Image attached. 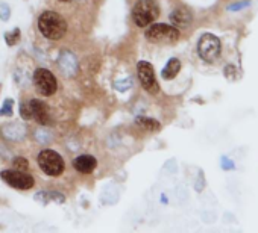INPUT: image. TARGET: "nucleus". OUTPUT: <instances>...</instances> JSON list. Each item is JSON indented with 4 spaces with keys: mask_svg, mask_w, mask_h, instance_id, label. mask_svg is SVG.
<instances>
[{
    "mask_svg": "<svg viewBox=\"0 0 258 233\" xmlns=\"http://www.w3.org/2000/svg\"><path fill=\"white\" fill-rule=\"evenodd\" d=\"M38 31L50 41H59L67 34V22L55 11H46L38 19Z\"/></svg>",
    "mask_w": 258,
    "mask_h": 233,
    "instance_id": "obj_1",
    "label": "nucleus"
},
{
    "mask_svg": "<svg viewBox=\"0 0 258 233\" xmlns=\"http://www.w3.org/2000/svg\"><path fill=\"white\" fill-rule=\"evenodd\" d=\"M145 37L149 43L154 44H173L179 40L181 34L175 26L166 23H155L149 25V28L145 32Z\"/></svg>",
    "mask_w": 258,
    "mask_h": 233,
    "instance_id": "obj_2",
    "label": "nucleus"
},
{
    "mask_svg": "<svg viewBox=\"0 0 258 233\" xmlns=\"http://www.w3.org/2000/svg\"><path fill=\"white\" fill-rule=\"evenodd\" d=\"M160 16V7L154 0H140L133 10V19L139 28H148Z\"/></svg>",
    "mask_w": 258,
    "mask_h": 233,
    "instance_id": "obj_3",
    "label": "nucleus"
},
{
    "mask_svg": "<svg viewBox=\"0 0 258 233\" xmlns=\"http://www.w3.org/2000/svg\"><path fill=\"white\" fill-rule=\"evenodd\" d=\"M38 167L41 168V171L47 176L52 177H58L64 173L66 170V162L62 159V156L59 153H56L55 150H43L38 158H37Z\"/></svg>",
    "mask_w": 258,
    "mask_h": 233,
    "instance_id": "obj_4",
    "label": "nucleus"
},
{
    "mask_svg": "<svg viewBox=\"0 0 258 233\" xmlns=\"http://www.w3.org/2000/svg\"><path fill=\"white\" fill-rule=\"evenodd\" d=\"M32 80H34V86L38 91V94H41L44 97L53 95L58 89V80H56L55 74L47 68H37Z\"/></svg>",
    "mask_w": 258,
    "mask_h": 233,
    "instance_id": "obj_5",
    "label": "nucleus"
},
{
    "mask_svg": "<svg viewBox=\"0 0 258 233\" xmlns=\"http://www.w3.org/2000/svg\"><path fill=\"white\" fill-rule=\"evenodd\" d=\"M222 43L220 40L213 34H204L198 43V53L202 61L205 62H214L220 56Z\"/></svg>",
    "mask_w": 258,
    "mask_h": 233,
    "instance_id": "obj_6",
    "label": "nucleus"
},
{
    "mask_svg": "<svg viewBox=\"0 0 258 233\" xmlns=\"http://www.w3.org/2000/svg\"><path fill=\"white\" fill-rule=\"evenodd\" d=\"M0 179H2L8 186L14 188V189H20V191H28L35 185V179L20 170H4L0 171Z\"/></svg>",
    "mask_w": 258,
    "mask_h": 233,
    "instance_id": "obj_7",
    "label": "nucleus"
},
{
    "mask_svg": "<svg viewBox=\"0 0 258 233\" xmlns=\"http://www.w3.org/2000/svg\"><path fill=\"white\" fill-rule=\"evenodd\" d=\"M137 73L142 86L149 92V94H157L160 91V85L155 77V70L151 62L148 61H140L137 64Z\"/></svg>",
    "mask_w": 258,
    "mask_h": 233,
    "instance_id": "obj_8",
    "label": "nucleus"
},
{
    "mask_svg": "<svg viewBox=\"0 0 258 233\" xmlns=\"http://www.w3.org/2000/svg\"><path fill=\"white\" fill-rule=\"evenodd\" d=\"M56 62H58V67H59V70L62 71V74L66 77H75L78 74L79 62H78V58L75 56L73 52H70V50H61Z\"/></svg>",
    "mask_w": 258,
    "mask_h": 233,
    "instance_id": "obj_9",
    "label": "nucleus"
},
{
    "mask_svg": "<svg viewBox=\"0 0 258 233\" xmlns=\"http://www.w3.org/2000/svg\"><path fill=\"white\" fill-rule=\"evenodd\" d=\"M29 104H31L32 119H34L38 125L46 126V128L53 125V120H52V117H50V113H49V106H47L44 101H41V100H38V98H32V100L29 101Z\"/></svg>",
    "mask_w": 258,
    "mask_h": 233,
    "instance_id": "obj_10",
    "label": "nucleus"
},
{
    "mask_svg": "<svg viewBox=\"0 0 258 233\" xmlns=\"http://www.w3.org/2000/svg\"><path fill=\"white\" fill-rule=\"evenodd\" d=\"M73 167L81 174H91L97 167V159L91 155H81L73 161Z\"/></svg>",
    "mask_w": 258,
    "mask_h": 233,
    "instance_id": "obj_11",
    "label": "nucleus"
},
{
    "mask_svg": "<svg viewBox=\"0 0 258 233\" xmlns=\"http://www.w3.org/2000/svg\"><path fill=\"white\" fill-rule=\"evenodd\" d=\"M2 134L10 141H20L26 135V126L23 123H8L2 128Z\"/></svg>",
    "mask_w": 258,
    "mask_h": 233,
    "instance_id": "obj_12",
    "label": "nucleus"
},
{
    "mask_svg": "<svg viewBox=\"0 0 258 233\" xmlns=\"http://www.w3.org/2000/svg\"><path fill=\"white\" fill-rule=\"evenodd\" d=\"M170 22L175 28H187L193 22V16L185 8H178L170 14Z\"/></svg>",
    "mask_w": 258,
    "mask_h": 233,
    "instance_id": "obj_13",
    "label": "nucleus"
},
{
    "mask_svg": "<svg viewBox=\"0 0 258 233\" xmlns=\"http://www.w3.org/2000/svg\"><path fill=\"white\" fill-rule=\"evenodd\" d=\"M179 70H181V61L178 58H170L167 61L166 67L161 71V77L164 80H172V79H175L178 76Z\"/></svg>",
    "mask_w": 258,
    "mask_h": 233,
    "instance_id": "obj_14",
    "label": "nucleus"
},
{
    "mask_svg": "<svg viewBox=\"0 0 258 233\" xmlns=\"http://www.w3.org/2000/svg\"><path fill=\"white\" fill-rule=\"evenodd\" d=\"M136 123H137V126H140L142 129H145L148 132H158L161 129L160 122H157L155 119H149V117H137Z\"/></svg>",
    "mask_w": 258,
    "mask_h": 233,
    "instance_id": "obj_15",
    "label": "nucleus"
},
{
    "mask_svg": "<svg viewBox=\"0 0 258 233\" xmlns=\"http://www.w3.org/2000/svg\"><path fill=\"white\" fill-rule=\"evenodd\" d=\"M20 38H22V32H20L19 28H16L14 31L5 34V41H7V44H8L10 47L17 46V44L20 43Z\"/></svg>",
    "mask_w": 258,
    "mask_h": 233,
    "instance_id": "obj_16",
    "label": "nucleus"
},
{
    "mask_svg": "<svg viewBox=\"0 0 258 233\" xmlns=\"http://www.w3.org/2000/svg\"><path fill=\"white\" fill-rule=\"evenodd\" d=\"M14 113V100L13 98H7L0 107V117H13Z\"/></svg>",
    "mask_w": 258,
    "mask_h": 233,
    "instance_id": "obj_17",
    "label": "nucleus"
},
{
    "mask_svg": "<svg viewBox=\"0 0 258 233\" xmlns=\"http://www.w3.org/2000/svg\"><path fill=\"white\" fill-rule=\"evenodd\" d=\"M13 167H14L16 170H20V171H28V168H29V162H28V159H26V158H23V156H17V158H14V161H13Z\"/></svg>",
    "mask_w": 258,
    "mask_h": 233,
    "instance_id": "obj_18",
    "label": "nucleus"
},
{
    "mask_svg": "<svg viewBox=\"0 0 258 233\" xmlns=\"http://www.w3.org/2000/svg\"><path fill=\"white\" fill-rule=\"evenodd\" d=\"M20 117L25 120V122H28V120H31L32 119V112H31V104H29V101H22L20 103Z\"/></svg>",
    "mask_w": 258,
    "mask_h": 233,
    "instance_id": "obj_19",
    "label": "nucleus"
},
{
    "mask_svg": "<svg viewBox=\"0 0 258 233\" xmlns=\"http://www.w3.org/2000/svg\"><path fill=\"white\" fill-rule=\"evenodd\" d=\"M131 86H133V79H123V80L114 82V88H115L118 92H124V91H127Z\"/></svg>",
    "mask_w": 258,
    "mask_h": 233,
    "instance_id": "obj_20",
    "label": "nucleus"
},
{
    "mask_svg": "<svg viewBox=\"0 0 258 233\" xmlns=\"http://www.w3.org/2000/svg\"><path fill=\"white\" fill-rule=\"evenodd\" d=\"M47 198H49V203H50V201H55V203H58V204L66 203L64 194H61V192H58V191H47Z\"/></svg>",
    "mask_w": 258,
    "mask_h": 233,
    "instance_id": "obj_21",
    "label": "nucleus"
},
{
    "mask_svg": "<svg viewBox=\"0 0 258 233\" xmlns=\"http://www.w3.org/2000/svg\"><path fill=\"white\" fill-rule=\"evenodd\" d=\"M10 19H11V8L8 7V4L0 2V20L8 22Z\"/></svg>",
    "mask_w": 258,
    "mask_h": 233,
    "instance_id": "obj_22",
    "label": "nucleus"
},
{
    "mask_svg": "<svg viewBox=\"0 0 258 233\" xmlns=\"http://www.w3.org/2000/svg\"><path fill=\"white\" fill-rule=\"evenodd\" d=\"M250 5V0H243V2H238V4H232V5H229L226 10L228 11H240V10H244V8H247Z\"/></svg>",
    "mask_w": 258,
    "mask_h": 233,
    "instance_id": "obj_23",
    "label": "nucleus"
},
{
    "mask_svg": "<svg viewBox=\"0 0 258 233\" xmlns=\"http://www.w3.org/2000/svg\"><path fill=\"white\" fill-rule=\"evenodd\" d=\"M37 140L41 141V143H49L52 140V137L46 132V131H38L37 132Z\"/></svg>",
    "mask_w": 258,
    "mask_h": 233,
    "instance_id": "obj_24",
    "label": "nucleus"
},
{
    "mask_svg": "<svg viewBox=\"0 0 258 233\" xmlns=\"http://www.w3.org/2000/svg\"><path fill=\"white\" fill-rule=\"evenodd\" d=\"M234 164L228 159V158H222V168L223 170H234Z\"/></svg>",
    "mask_w": 258,
    "mask_h": 233,
    "instance_id": "obj_25",
    "label": "nucleus"
},
{
    "mask_svg": "<svg viewBox=\"0 0 258 233\" xmlns=\"http://www.w3.org/2000/svg\"><path fill=\"white\" fill-rule=\"evenodd\" d=\"M232 74H237V71H235V68H234L232 65H228V67L225 68V76L229 77V79H232Z\"/></svg>",
    "mask_w": 258,
    "mask_h": 233,
    "instance_id": "obj_26",
    "label": "nucleus"
},
{
    "mask_svg": "<svg viewBox=\"0 0 258 233\" xmlns=\"http://www.w3.org/2000/svg\"><path fill=\"white\" fill-rule=\"evenodd\" d=\"M59 2H64V4H72L73 0H59Z\"/></svg>",
    "mask_w": 258,
    "mask_h": 233,
    "instance_id": "obj_27",
    "label": "nucleus"
},
{
    "mask_svg": "<svg viewBox=\"0 0 258 233\" xmlns=\"http://www.w3.org/2000/svg\"><path fill=\"white\" fill-rule=\"evenodd\" d=\"M0 89H2V83H0Z\"/></svg>",
    "mask_w": 258,
    "mask_h": 233,
    "instance_id": "obj_28",
    "label": "nucleus"
}]
</instances>
